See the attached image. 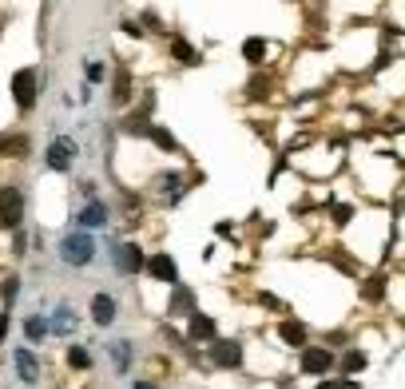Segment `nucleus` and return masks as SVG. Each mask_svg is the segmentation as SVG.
Here are the masks:
<instances>
[{"instance_id": "f257e3e1", "label": "nucleus", "mask_w": 405, "mask_h": 389, "mask_svg": "<svg viewBox=\"0 0 405 389\" xmlns=\"http://www.w3.org/2000/svg\"><path fill=\"white\" fill-rule=\"evenodd\" d=\"M60 259L72 262V266L92 262L96 259V243H92V235H68L64 243H60Z\"/></svg>"}, {"instance_id": "f03ea898", "label": "nucleus", "mask_w": 405, "mask_h": 389, "mask_svg": "<svg viewBox=\"0 0 405 389\" xmlns=\"http://www.w3.org/2000/svg\"><path fill=\"white\" fill-rule=\"evenodd\" d=\"M20 215H24V194L17 187H0V223L4 227H17Z\"/></svg>"}, {"instance_id": "7ed1b4c3", "label": "nucleus", "mask_w": 405, "mask_h": 389, "mask_svg": "<svg viewBox=\"0 0 405 389\" xmlns=\"http://www.w3.org/2000/svg\"><path fill=\"white\" fill-rule=\"evenodd\" d=\"M12 96H17L20 108H32L36 103V72L32 68H20L17 76H12Z\"/></svg>"}, {"instance_id": "20e7f679", "label": "nucleus", "mask_w": 405, "mask_h": 389, "mask_svg": "<svg viewBox=\"0 0 405 389\" xmlns=\"http://www.w3.org/2000/svg\"><path fill=\"white\" fill-rule=\"evenodd\" d=\"M72 159H76L72 139H52V147H48V167H52V171H68Z\"/></svg>"}, {"instance_id": "39448f33", "label": "nucleus", "mask_w": 405, "mask_h": 389, "mask_svg": "<svg viewBox=\"0 0 405 389\" xmlns=\"http://www.w3.org/2000/svg\"><path fill=\"white\" fill-rule=\"evenodd\" d=\"M211 357H215V366L235 370V366L243 361V346H239V341H215V346H211Z\"/></svg>"}, {"instance_id": "423d86ee", "label": "nucleus", "mask_w": 405, "mask_h": 389, "mask_svg": "<svg viewBox=\"0 0 405 389\" xmlns=\"http://www.w3.org/2000/svg\"><path fill=\"white\" fill-rule=\"evenodd\" d=\"M115 266H124L128 275H139V270L147 266V262H144V250H139L135 243H124L119 250H115Z\"/></svg>"}, {"instance_id": "0eeeda50", "label": "nucleus", "mask_w": 405, "mask_h": 389, "mask_svg": "<svg viewBox=\"0 0 405 389\" xmlns=\"http://www.w3.org/2000/svg\"><path fill=\"white\" fill-rule=\"evenodd\" d=\"M147 270L159 278V282H175V278H179L175 259H171V255H155V259H147Z\"/></svg>"}, {"instance_id": "6e6552de", "label": "nucleus", "mask_w": 405, "mask_h": 389, "mask_svg": "<svg viewBox=\"0 0 405 389\" xmlns=\"http://www.w3.org/2000/svg\"><path fill=\"white\" fill-rule=\"evenodd\" d=\"M92 318H96L99 326L115 322V298L112 294H96V302H92Z\"/></svg>"}, {"instance_id": "1a4fd4ad", "label": "nucleus", "mask_w": 405, "mask_h": 389, "mask_svg": "<svg viewBox=\"0 0 405 389\" xmlns=\"http://www.w3.org/2000/svg\"><path fill=\"white\" fill-rule=\"evenodd\" d=\"M330 366H334V357L326 354V350H306L302 354V370L306 373H326Z\"/></svg>"}, {"instance_id": "9d476101", "label": "nucleus", "mask_w": 405, "mask_h": 389, "mask_svg": "<svg viewBox=\"0 0 405 389\" xmlns=\"http://www.w3.org/2000/svg\"><path fill=\"white\" fill-rule=\"evenodd\" d=\"M191 338L195 341H215V322L207 314H191Z\"/></svg>"}, {"instance_id": "9b49d317", "label": "nucleus", "mask_w": 405, "mask_h": 389, "mask_svg": "<svg viewBox=\"0 0 405 389\" xmlns=\"http://www.w3.org/2000/svg\"><path fill=\"white\" fill-rule=\"evenodd\" d=\"M17 370H20L24 381H36V377H40V366H36V357L28 354V350H17Z\"/></svg>"}, {"instance_id": "f8f14e48", "label": "nucleus", "mask_w": 405, "mask_h": 389, "mask_svg": "<svg viewBox=\"0 0 405 389\" xmlns=\"http://www.w3.org/2000/svg\"><path fill=\"white\" fill-rule=\"evenodd\" d=\"M80 223H83V227H103V223H108V211H103L99 203H88L83 215H80Z\"/></svg>"}, {"instance_id": "ddd939ff", "label": "nucleus", "mask_w": 405, "mask_h": 389, "mask_svg": "<svg viewBox=\"0 0 405 389\" xmlns=\"http://www.w3.org/2000/svg\"><path fill=\"white\" fill-rule=\"evenodd\" d=\"M278 338H282V341H290V346H302V341H306V326H298V322L278 326Z\"/></svg>"}, {"instance_id": "4468645a", "label": "nucleus", "mask_w": 405, "mask_h": 389, "mask_svg": "<svg viewBox=\"0 0 405 389\" xmlns=\"http://www.w3.org/2000/svg\"><path fill=\"white\" fill-rule=\"evenodd\" d=\"M171 56H175L179 64H199V52H195L191 44H183V40H175V44H171Z\"/></svg>"}, {"instance_id": "2eb2a0df", "label": "nucleus", "mask_w": 405, "mask_h": 389, "mask_svg": "<svg viewBox=\"0 0 405 389\" xmlns=\"http://www.w3.org/2000/svg\"><path fill=\"white\" fill-rule=\"evenodd\" d=\"M243 56L250 60V64H262V60H266V44H262V40H246Z\"/></svg>"}, {"instance_id": "dca6fc26", "label": "nucleus", "mask_w": 405, "mask_h": 389, "mask_svg": "<svg viewBox=\"0 0 405 389\" xmlns=\"http://www.w3.org/2000/svg\"><path fill=\"white\" fill-rule=\"evenodd\" d=\"M68 366H72V370H88V366H92V357H88V350H80V346H72V350H68Z\"/></svg>"}, {"instance_id": "f3484780", "label": "nucleus", "mask_w": 405, "mask_h": 389, "mask_svg": "<svg viewBox=\"0 0 405 389\" xmlns=\"http://www.w3.org/2000/svg\"><path fill=\"white\" fill-rule=\"evenodd\" d=\"M362 366H366V354H346V361H342V370H346V373L362 370Z\"/></svg>"}, {"instance_id": "a211bd4d", "label": "nucleus", "mask_w": 405, "mask_h": 389, "mask_svg": "<svg viewBox=\"0 0 405 389\" xmlns=\"http://www.w3.org/2000/svg\"><path fill=\"white\" fill-rule=\"evenodd\" d=\"M24 330H28V338H32V341H40V338H44V330H48V326L40 322V318H28V326H24Z\"/></svg>"}, {"instance_id": "6ab92c4d", "label": "nucleus", "mask_w": 405, "mask_h": 389, "mask_svg": "<svg viewBox=\"0 0 405 389\" xmlns=\"http://www.w3.org/2000/svg\"><path fill=\"white\" fill-rule=\"evenodd\" d=\"M382 290H386V282H382V278H373L370 286H366V298H382Z\"/></svg>"}, {"instance_id": "aec40b11", "label": "nucleus", "mask_w": 405, "mask_h": 389, "mask_svg": "<svg viewBox=\"0 0 405 389\" xmlns=\"http://www.w3.org/2000/svg\"><path fill=\"white\" fill-rule=\"evenodd\" d=\"M4 334H8V314H0V341H4Z\"/></svg>"}, {"instance_id": "412c9836", "label": "nucleus", "mask_w": 405, "mask_h": 389, "mask_svg": "<svg viewBox=\"0 0 405 389\" xmlns=\"http://www.w3.org/2000/svg\"><path fill=\"white\" fill-rule=\"evenodd\" d=\"M318 389H342V381H326V386H318Z\"/></svg>"}, {"instance_id": "4be33fe9", "label": "nucleus", "mask_w": 405, "mask_h": 389, "mask_svg": "<svg viewBox=\"0 0 405 389\" xmlns=\"http://www.w3.org/2000/svg\"><path fill=\"white\" fill-rule=\"evenodd\" d=\"M135 389H155V386H151V381H139V386H135Z\"/></svg>"}]
</instances>
